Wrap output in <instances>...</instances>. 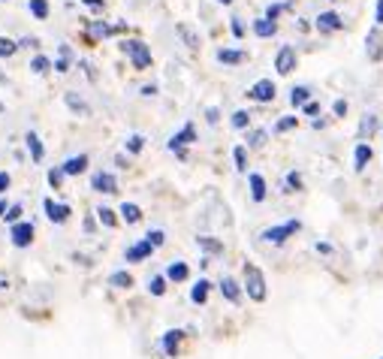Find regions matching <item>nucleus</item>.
<instances>
[{"mask_svg": "<svg viewBox=\"0 0 383 359\" xmlns=\"http://www.w3.org/2000/svg\"><path fill=\"white\" fill-rule=\"evenodd\" d=\"M196 245L203 247L205 254H224V242H217V238H212V236H199Z\"/></svg>", "mask_w": 383, "mask_h": 359, "instance_id": "obj_25", "label": "nucleus"}, {"mask_svg": "<svg viewBox=\"0 0 383 359\" xmlns=\"http://www.w3.org/2000/svg\"><path fill=\"white\" fill-rule=\"evenodd\" d=\"M296 67H299L296 49H293V45H281L278 54H275V72H278V76H290Z\"/></svg>", "mask_w": 383, "mask_h": 359, "instance_id": "obj_5", "label": "nucleus"}, {"mask_svg": "<svg viewBox=\"0 0 383 359\" xmlns=\"http://www.w3.org/2000/svg\"><path fill=\"white\" fill-rule=\"evenodd\" d=\"M380 359H383V356H380Z\"/></svg>", "mask_w": 383, "mask_h": 359, "instance_id": "obj_60", "label": "nucleus"}, {"mask_svg": "<svg viewBox=\"0 0 383 359\" xmlns=\"http://www.w3.org/2000/svg\"><path fill=\"white\" fill-rule=\"evenodd\" d=\"M88 33H91V36H109V33H112V27L103 24V22H91V24H88Z\"/></svg>", "mask_w": 383, "mask_h": 359, "instance_id": "obj_39", "label": "nucleus"}, {"mask_svg": "<svg viewBox=\"0 0 383 359\" xmlns=\"http://www.w3.org/2000/svg\"><path fill=\"white\" fill-rule=\"evenodd\" d=\"M371 160H375V148H371L368 142H357V148H353V169L366 172V167Z\"/></svg>", "mask_w": 383, "mask_h": 359, "instance_id": "obj_11", "label": "nucleus"}, {"mask_svg": "<svg viewBox=\"0 0 383 359\" xmlns=\"http://www.w3.org/2000/svg\"><path fill=\"white\" fill-rule=\"evenodd\" d=\"M233 160H235V169L239 172H248V148H244V145H235L233 148Z\"/></svg>", "mask_w": 383, "mask_h": 359, "instance_id": "obj_31", "label": "nucleus"}, {"mask_svg": "<svg viewBox=\"0 0 383 359\" xmlns=\"http://www.w3.org/2000/svg\"><path fill=\"white\" fill-rule=\"evenodd\" d=\"M275 97H278V85L272 79H260L248 88V100H253V103L266 106V103H275Z\"/></svg>", "mask_w": 383, "mask_h": 359, "instance_id": "obj_3", "label": "nucleus"}, {"mask_svg": "<svg viewBox=\"0 0 383 359\" xmlns=\"http://www.w3.org/2000/svg\"><path fill=\"white\" fill-rule=\"evenodd\" d=\"M230 124H233V130H248V127H251V112H244V109H239V112H233Z\"/></svg>", "mask_w": 383, "mask_h": 359, "instance_id": "obj_30", "label": "nucleus"}, {"mask_svg": "<svg viewBox=\"0 0 383 359\" xmlns=\"http://www.w3.org/2000/svg\"><path fill=\"white\" fill-rule=\"evenodd\" d=\"M9 238H13L15 247H27L33 242V224H15L13 233H9Z\"/></svg>", "mask_w": 383, "mask_h": 359, "instance_id": "obj_14", "label": "nucleus"}, {"mask_svg": "<svg viewBox=\"0 0 383 359\" xmlns=\"http://www.w3.org/2000/svg\"><path fill=\"white\" fill-rule=\"evenodd\" d=\"M142 94H145V97H154V94H157V88L148 85V88H142Z\"/></svg>", "mask_w": 383, "mask_h": 359, "instance_id": "obj_56", "label": "nucleus"}, {"mask_svg": "<svg viewBox=\"0 0 383 359\" xmlns=\"http://www.w3.org/2000/svg\"><path fill=\"white\" fill-rule=\"evenodd\" d=\"M9 181H13V178H9V172H0V193L9 188Z\"/></svg>", "mask_w": 383, "mask_h": 359, "instance_id": "obj_53", "label": "nucleus"}, {"mask_svg": "<svg viewBox=\"0 0 383 359\" xmlns=\"http://www.w3.org/2000/svg\"><path fill=\"white\" fill-rule=\"evenodd\" d=\"M151 254H154V245L145 238V242L133 245L130 251H127V263H139V260H145V257H151Z\"/></svg>", "mask_w": 383, "mask_h": 359, "instance_id": "obj_20", "label": "nucleus"}, {"mask_svg": "<svg viewBox=\"0 0 383 359\" xmlns=\"http://www.w3.org/2000/svg\"><path fill=\"white\" fill-rule=\"evenodd\" d=\"M9 224H18V217H22V206H13V208H6V215H3Z\"/></svg>", "mask_w": 383, "mask_h": 359, "instance_id": "obj_48", "label": "nucleus"}, {"mask_svg": "<svg viewBox=\"0 0 383 359\" xmlns=\"http://www.w3.org/2000/svg\"><path fill=\"white\" fill-rule=\"evenodd\" d=\"M208 290H212V284H208L205 278H203V281H196V284H194V290H190V299H194L196 305H203V302L208 299Z\"/></svg>", "mask_w": 383, "mask_h": 359, "instance_id": "obj_26", "label": "nucleus"}, {"mask_svg": "<svg viewBox=\"0 0 383 359\" xmlns=\"http://www.w3.org/2000/svg\"><path fill=\"white\" fill-rule=\"evenodd\" d=\"M217 61L226 63V67H239V63L248 61V52H242V49H221V52H217Z\"/></svg>", "mask_w": 383, "mask_h": 359, "instance_id": "obj_19", "label": "nucleus"}, {"mask_svg": "<svg viewBox=\"0 0 383 359\" xmlns=\"http://www.w3.org/2000/svg\"><path fill=\"white\" fill-rule=\"evenodd\" d=\"M97 217L103 220L106 227H115V224H118V220H115V211H112V208H100V211H97Z\"/></svg>", "mask_w": 383, "mask_h": 359, "instance_id": "obj_45", "label": "nucleus"}, {"mask_svg": "<svg viewBox=\"0 0 383 359\" xmlns=\"http://www.w3.org/2000/svg\"><path fill=\"white\" fill-rule=\"evenodd\" d=\"M61 181H63V169H52L49 172V184H52V188H61Z\"/></svg>", "mask_w": 383, "mask_h": 359, "instance_id": "obj_49", "label": "nucleus"}, {"mask_svg": "<svg viewBox=\"0 0 383 359\" xmlns=\"http://www.w3.org/2000/svg\"><path fill=\"white\" fill-rule=\"evenodd\" d=\"M190 142H196V130H194V124H185L178 133H172L169 136V148L172 151H178V158H185V145Z\"/></svg>", "mask_w": 383, "mask_h": 359, "instance_id": "obj_8", "label": "nucleus"}, {"mask_svg": "<svg viewBox=\"0 0 383 359\" xmlns=\"http://www.w3.org/2000/svg\"><path fill=\"white\" fill-rule=\"evenodd\" d=\"M31 13L42 22V18L49 15V0H31Z\"/></svg>", "mask_w": 383, "mask_h": 359, "instance_id": "obj_37", "label": "nucleus"}, {"mask_svg": "<svg viewBox=\"0 0 383 359\" xmlns=\"http://www.w3.org/2000/svg\"><path fill=\"white\" fill-rule=\"evenodd\" d=\"M326 124H329V118H323V115H320V118H314V121H311V127H314V130H323Z\"/></svg>", "mask_w": 383, "mask_h": 359, "instance_id": "obj_52", "label": "nucleus"}, {"mask_svg": "<svg viewBox=\"0 0 383 359\" xmlns=\"http://www.w3.org/2000/svg\"><path fill=\"white\" fill-rule=\"evenodd\" d=\"M299 229H302V220H296V217H290L284 220V224H275V227H269V229H263L260 238L266 245H284L287 238H293Z\"/></svg>", "mask_w": 383, "mask_h": 359, "instance_id": "obj_2", "label": "nucleus"}, {"mask_svg": "<svg viewBox=\"0 0 383 359\" xmlns=\"http://www.w3.org/2000/svg\"><path fill=\"white\" fill-rule=\"evenodd\" d=\"M217 3H224V6H230V3H233V0H217Z\"/></svg>", "mask_w": 383, "mask_h": 359, "instance_id": "obj_58", "label": "nucleus"}, {"mask_svg": "<svg viewBox=\"0 0 383 359\" xmlns=\"http://www.w3.org/2000/svg\"><path fill=\"white\" fill-rule=\"evenodd\" d=\"M266 142H269V133L263 130V127H260V130H251L248 133V148H263Z\"/></svg>", "mask_w": 383, "mask_h": 359, "instance_id": "obj_32", "label": "nucleus"}, {"mask_svg": "<svg viewBox=\"0 0 383 359\" xmlns=\"http://www.w3.org/2000/svg\"><path fill=\"white\" fill-rule=\"evenodd\" d=\"M293 9V0H281V3H269L266 6V18H272V22H278L284 13H290Z\"/></svg>", "mask_w": 383, "mask_h": 359, "instance_id": "obj_24", "label": "nucleus"}, {"mask_svg": "<svg viewBox=\"0 0 383 359\" xmlns=\"http://www.w3.org/2000/svg\"><path fill=\"white\" fill-rule=\"evenodd\" d=\"M124 52L130 54V61H133V67L136 70H145V67H151V49L145 43L139 40H130V43H124Z\"/></svg>", "mask_w": 383, "mask_h": 359, "instance_id": "obj_6", "label": "nucleus"}, {"mask_svg": "<svg viewBox=\"0 0 383 359\" xmlns=\"http://www.w3.org/2000/svg\"><path fill=\"white\" fill-rule=\"evenodd\" d=\"M70 58H72V52L67 49V45H61V58H58V63H54V70H58V72H70Z\"/></svg>", "mask_w": 383, "mask_h": 359, "instance_id": "obj_36", "label": "nucleus"}, {"mask_svg": "<svg viewBox=\"0 0 383 359\" xmlns=\"http://www.w3.org/2000/svg\"><path fill=\"white\" fill-rule=\"evenodd\" d=\"M377 130H380V118L375 112H366V115L359 118V124H357V139L359 142H368Z\"/></svg>", "mask_w": 383, "mask_h": 359, "instance_id": "obj_9", "label": "nucleus"}, {"mask_svg": "<svg viewBox=\"0 0 383 359\" xmlns=\"http://www.w3.org/2000/svg\"><path fill=\"white\" fill-rule=\"evenodd\" d=\"M142 145H145L142 136H130V139H127V148H130L133 154H139V151H142Z\"/></svg>", "mask_w": 383, "mask_h": 359, "instance_id": "obj_46", "label": "nucleus"}, {"mask_svg": "<svg viewBox=\"0 0 383 359\" xmlns=\"http://www.w3.org/2000/svg\"><path fill=\"white\" fill-rule=\"evenodd\" d=\"M49 67H52V61H49V58H33V63H31V70H33V72H40V76H42V72H49Z\"/></svg>", "mask_w": 383, "mask_h": 359, "instance_id": "obj_44", "label": "nucleus"}, {"mask_svg": "<svg viewBox=\"0 0 383 359\" xmlns=\"http://www.w3.org/2000/svg\"><path fill=\"white\" fill-rule=\"evenodd\" d=\"M67 106L72 109V112H81V115H91V109H88L85 103H81V100H79L76 94H67Z\"/></svg>", "mask_w": 383, "mask_h": 359, "instance_id": "obj_38", "label": "nucleus"}, {"mask_svg": "<svg viewBox=\"0 0 383 359\" xmlns=\"http://www.w3.org/2000/svg\"><path fill=\"white\" fill-rule=\"evenodd\" d=\"M314 27H317V31H320L323 36H332V33L344 31V18L335 13V9H323V13L314 18Z\"/></svg>", "mask_w": 383, "mask_h": 359, "instance_id": "obj_4", "label": "nucleus"}, {"mask_svg": "<svg viewBox=\"0 0 383 359\" xmlns=\"http://www.w3.org/2000/svg\"><path fill=\"white\" fill-rule=\"evenodd\" d=\"M3 215H6V202L0 199V217H3Z\"/></svg>", "mask_w": 383, "mask_h": 359, "instance_id": "obj_57", "label": "nucleus"}, {"mask_svg": "<svg viewBox=\"0 0 383 359\" xmlns=\"http://www.w3.org/2000/svg\"><path fill=\"white\" fill-rule=\"evenodd\" d=\"M299 127V118L296 115H281L278 121H275V133L281 136V133H290V130H296Z\"/></svg>", "mask_w": 383, "mask_h": 359, "instance_id": "obj_28", "label": "nucleus"}, {"mask_svg": "<svg viewBox=\"0 0 383 359\" xmlns=\"http://www.w3.org/2000/svg\"><path fill=\"white\" fill-rule=\"evenodd\" d=\"M178 342H181V333H178V329H172V333L163 335V351H166V356H175V353H178Z\"/></svg>", "mask_w": 383, "mask_h": 359, "instance_id": "obj_27", "label": "nucleus"}, {"mask_svg": "<svg viewBox=\"0 0 383 359\" xmlns=\"http://www.w3.org/2000/svg\"><path fill=\"white\" fill-rule=\"evenodd\" d=\"M347 112H350V103H347V100H335V103H332V115H335V118H347Z\"/></svg>", "mask_w": 383, "mask_h": 359, "instance_id": "obj_41", "label": "nucleus"}, {"mask_svg": "<svg viewBox=\"0 0 383 359\" xmlns=\"http://www.w3.org/2000/svg\"><path fill=\"white\" fill-rule=\"evenodd\" d=\"M145 238H148V242H151L154 247H160L163 242H166V236H163V229H154V233H148Z\"/></svg>", "mask_w": 383, "mask_h": 359, "instance_id": "obj_47", "label": "nucleus"}, {"mask_svg": "<svg viewBox=\"0 0 383 359\" xmlns=\"http://www.w3.org/2000/svg\"><path fill=\"white\" fill-rule=\"evenodd\" d=\"M248 181H251V199H253V202H266V197H269V184H266V178H263L260 172H251Z\"/></svg>", "mask_w": 383, "mask_h": 359, "instance_id": "obj_15", "label": "nucleus"}, {"mask_svg": "<svg viewBox=\"0 0 383 359\" xmlns=\"http://www.w3.org/2000/svg\"><path fill=\"white\" fill-rule=\"evenodd\" d=\"M109 284L118 287V290H124V287H130V284H133V275L130 272H115L112 278H109Z\"/></svg>", "mask_w": 383, "mask_h": 359, "instance_id": "obj_33", "label": "nucleus"}, {"mask_svg": "<svg viewBox=\"0 0 383 359\" xmlns=\"http://www.w3.org/2000/svg\"><path fill=\"white\" fill-rule=\"evenodd\" d=\"M230 31H233L235 40H242V36H244V24H242V18H239V15H233V18H230Z\"/></svg>", "mask_w": 383, "mask_h": 359, "instance_id": "obj_42", "label": "nucleus"}, {"mask_svg": "<svg viewBox=\"0 0 383 359\" xmlns=\"http://www.w3.org/2000/svg\"><path fill=\"white\" fill-rule=\"evenodd\" d=\"M85 6H91V9H103V0H81Z\"/></svg>", "mask_w": 383, "mask_h": 359, "instance_id": "obj_54", "label": "nucleus"}, {"mask_svg": "<svg viewBox=\"0 0 383 359\" xmlns=\"http://www.w3.org/2000/svg\"><path fill=\"white\" fill-rule=\"evenodd\" d=\"M91 188H94L97 193H118V181H115L112 172H94Z\"/></svg>", "mask_w": 383, "mask_h": 359, "instance_id": "obj_13", "label": "nucleus"}, {"mask_svg": "<svg viewBox=\"0 0 383 359\" xmlns=\"http://www.w3.org/2000/svg\"><path fill=\"white\" fill-rule=\"evenodd\" d=\"M366 54H368L371 63H380L383 61V31H380L377 24L366 33Z\"/></svg>", "mask_w": 383, "mask_h": 359, "instance_id": "obj_7", "label": "nucleus"}, {"mask_svg": "<svg viewBox=\"0 0 383 359\" xmlns=\"http://www.w3.org/2000/svg\"><path fill=\"white\" fill-rule=\"evenodd\" d=\"M121 217L127 220V224H139V220H142V208L133 206V202H124V206H121Z\"/></svg>", "mask_w": 383, "mask_h": 359, "instance_id": "obj_29", "label": "nucleus"}, {"mask_svg": "<svg viewBox=\"0 0 383 359\" xmlns=\"http://www.w3.org/2000/svg\"><path fill=\"white\" fill-rule=\"evenodd\" d=\"M166 278H172V281H185V278H187V266H185V263H172L169 269H166Z\"/></svg>", "mask_w": 383, "mask_h": 359, "instance_id": "obj_34", "label": "nucleus"}, {"mask_svg": "<svg viewBox=\"0 0 383 359\" xmlns=\"http://www.w3.org/2000/svg\"><path fill=\"white\" fill-rule=\"evenodd\" d=\"M332 3H335V0H332Z\"/></svg>", "mask_w": 383, "mask_h": 359, "instance_id": "obj_59", "label": "nucleus"}, {"mask_svg": "<svg viewBox=\"0 0 383 359\" xmlns=\"http://www.w3.org/2000/svg\"><path fill=\"white\" fill-rule=\"evenodd\" d=\"M281 188H284V193H299L302 190V176H299L296 169H290L284 176V181H281Z\"/></svg>", "mask_w": 383, "mask_h": 359, "instance_id": "obj_23", "label": "nucleus"}, {"mask_svg": "<svg viewBox=\"0 0 383 359\" xmlns=\"http://www.w3.org/2000/svg\"><path fill=\"white\" fill-rule=\"evenodd\" d=\"M63 176H79V172L88 169V154H79V158H70L67 163H63Z\"/></svg>", "mask_w": 383, "mask_h": 359, "instance_id": "obj_21", "label": "nucleus"}, {"mask_svg": "<svg viewBox=\"0 0 383 359\" xmlns=\"http://www.w3.org/2000/svg\"><path fill=\"white\" fill-rule=\"evenodd\" d=\"M244 293H248V299L253 302H266L269 299V287H266V275H263L260 266L253 263H244Z\"/></svg>", "mask_w": 383, "mask_h": 359, "instance_id": "obj_1", "label": "nucleus"}, {"mask_svg": "<svg viewBox=\"0 0 383 359\" xmlns=\"http://www.w3.org/2000/svg\"><path fill=\"white\" fill-rule=\"evenodd\" d=\"M42 208H45V217L52 220V224H67L70 220V206H63V202H54V199H45L42 202Z\"/></svg>", "mask_w": 383, "mask_h": 359, "instance_id": "obj_10", "label": "nucleus"}, {"mask_svg": "<svg viewBox=\"0 0 383 359\" xmlns=\"http://www.w3.org/2000/svg\"><path fill=\"white\" fill-rule=\"evenodd\" d=\"M320 112H323V109H320V103H317V100H311V103L302 106V115L311 118V121H314V118H320Z\"/></svg>", "mask_w": 383, "mask_h": 359, "instance_id": "obj_40", "label": "nucleus"}, {"mask_svg": "<svg viewBox=\"0 0 383 359\" xmlns=\"http://www.w3.org/2000/svg\"><path fill=\"white\" fill-rule=\"evenodd\" d=\"M24 142H27V151H31V158H33L36 163H40V160L45 158V148H42L40 136H36V133H27V136H24Z\"/></svg>", "mask_w": 383, "mask_h": 359, "instance_id": "obj_22", "label": "nucleus"}, {"mask_svg": "<svg viewBox=\"0 0 383 359\" xmlns=\"http://www.w3.org/2000/svg\"><path fill=\"white\" fill-rule=\"evenodd\" d=\"M314 251H317V254H332V245H329V242H317Z\"/></svg>", "mask_w": 383, "mask_h": 359, "instance_id": "obj_51", "label": "nucleus"}, {"mask_svg": "<svg viewBox=\"0 0 383 359\" xmlns=\"http://www.w3.org/2000/svg\"><path fill=\"white\" fill-rule=\"evenodd\" d=\"M311 88H308V85H293V88H290V106H293V109H302L305 103H311Z\"/></svg>", "mask_w": 383, "mask_h": 359, "instance_id": "obj_18", "label": "nucleus"}, {"mask_svg": "<svg viewBox=\"0 0 383 359\" xmlns=\"http://www.w3.org/2000/svg\"><path fill=\"white\" fill-rule=\"evenodd\" d=\"M251 31L253 36H260V40H272V36H278V22H272V18H253L251 22Z\"/></svg>", "mask_w": 383, "mask_h": 359, "instance_id": "obj_12", "label": "nucleus"}, {"mask_svg": "<svg viewBox=\"0 0 383 359\" xmlns=\"http://www.w3.org/2000/svg\"><path fill=\"white\" fill-rule=\"evenodd\" d=\"M242 284L239 281H235V278H224L221 281V293H224V299L226 302H233V305H239V302H242Z\"/></svg>", "mask_w": 383, "mask_h": 359, "instance_id": "obj_16", "label": "nucleus"}, {"mask_svg": "<svg viewBox=\"0 0 383 359\" xmlns=\"http://www.w3.org/2000/svg\"><path fill=\"white\" fill-rule=\"evenodd\" d=\"M205 118H208V124H217V109H208Z\"/></svg>", "mask_w": 383, "mask_h": 359, "instance_id": "obj_55", "label": "nucleus"}, {"mask_svg": "<svg viewBox=\"0 0 383 359\" xmlns=\"http://www.w3.org/2000/svg\"><path fill=\"white\" fill-rule=\"evenodd\" d=\"M375 22H377V27H383V0L375 3Z\"/></svg>", "mask_w": 383, "mask_h": 359, "instance_id": "obj_50", "label": "nucleus"}, {"mask_svg": "<svg viewBox=\"0 0 383 359\" xmlns=\"http://www.w3.org/2000/svg\"><path fill=\"white\" fill-rule=\"evenodd\" d=\"M15 49H18V43H13V40H9V36L0 33V58H13Z\"/></svg>", "mask_w": 383, "mask_h": 359, "instance_id": "obj_35", "label": "nucleus"}, {"mask_svg": "<svg viewBox=\"0 0 383 359\" xmlns=\"http://www.w3.org/2000/svg\"><path fill=\"white\" fill-rule=\"evenodd\" d=\"M148 290L154 293V296H163V293H166V281H163V278H151L148 281Z\"/></svg>", "mask_w": 383, "mask_h": 359, "instance_id": "obj_43", "label": "nucleus"}, {"mask_svg": "<svg viewBox=\"0 0 383 359\" xmlns=\"http://www.w3.org/2000/svg\"><path fill=\"white\" fill-rule=\"evenodd\" d=\"M175 33L181 36V43H185L187 49H199V43H203V40H199V33H196L187 22H178V24H175Z\"/></svg>", "mask_w": 383, "mask_h": 359, "instance_id": "obj_17", "label": "nucleus"}]
</instances>
